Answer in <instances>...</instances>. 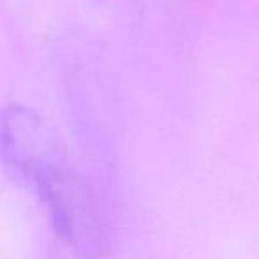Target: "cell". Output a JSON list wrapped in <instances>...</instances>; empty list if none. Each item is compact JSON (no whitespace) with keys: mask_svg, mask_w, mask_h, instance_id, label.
Wrapping results in <instances>:
<instances>
[{"mask_svg":"<svg viewBox=\"0 0 259 259\" xmlns=\"http://www.w3.org/2000/svg\"><path fill=\"white\" fill-rule=\"evenodd\" d=\"M2 153L6 163L37 192L69 250L78 259L100 257L107 245V220L98 195L47 122L25 108H8Z\"/></svg>","mask_w":259,"mask_h":259,"instance_id":"1","label":"cell"}]
</instances>
